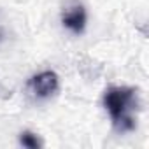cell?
I'll return each mask as SVG.
<instances>
[{
	"instance_id": "obj_1",
	"label": "cell",
	"mask_w": 149,
	"mask_h": 149,
	"mask_svg": "<svg viewBox=\"0 0 149 149\" xmlns=\"http://www.w3.org/2000/svg\"><path fill=\"white\" fill-rule=\"evenodd\" d=\"M104 107L111 116L112 126L119 133L133 132L137 126L139 95L130 86H111L104 93Z\"/></svg>"
},
{
	"instance_id": "obj_2",
	"label": "cell",
	"mask_w": 149,
	"mask_h": 149,
	"mask_svg": "<svg viewBox=\"0 0 149 149\" xmlns=\"http://www.w3.org/2000/svg\"><path fill=\"white\" fill-rule=\"evenodd\" d=\"M58 76L53 70H44L28 81V91L35 98H49L58 91Z\"/></svg>"
},
{
	"instance_id": "obj_3",
	"label": "cell",
	"mask_w": 149,
	"mask_h": 149,
	"mask_svg": "<svg viewBox=\"0 0 149 149\" xmlns=\"http://www.w3.org/2000/svg\"><path fill=\"white\" fill-rule=\"evenodd\" d=\"M61 23L72 33H83L86 28V9L81 2H70L61 14Z\"/></svg>"
},
{
	"instance_id": "obj_4",
	"label": "cell",
	"mask_w": 149,
	"mask_h": 149,
	"mask_svg": "<svg viewBox=\"0 0 149 149\" xmlns=\"http://www.w3.org/2000/svg\"><path fill=\"white\" fill-rule=\"evenodd\" d=\"M19 142H21L25 147H30V149H35V147H39V146H40V142H39L37 135H35V133H32V132H25V133H21Z\"/></svg>"
}]
</instances>
